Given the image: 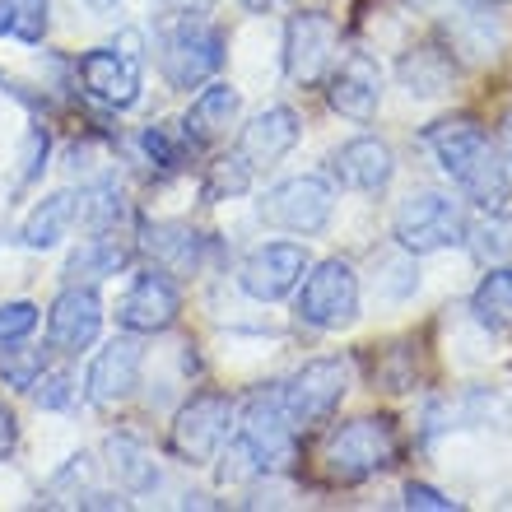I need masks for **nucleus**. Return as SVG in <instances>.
<instances>
[{
    "instance_id": "9",
    "label": "nucleus",
    "mask_w": 512,
    "mask_h": 512,
    "mask_svg": "<svg viewBox=\"0 0 512 512\" xmlns=\"http://www.w3.org/2000/svg\"><path fill=\"white\" fill-rule=\"evenodd\" d=\"M80 84L84 94L98 98L103 108H131L140 98V33H122L117 47H94L80 56Z\"/></svg>"
},
{
    "instance_id": "31",
    "label": "nucleus",
    "mask_w": 512,
    "mask_h": 512,
    "mask_svg": "<svg viewBox=\"0 0 512 512\" xmlns=\"http://www.w3.org/2000/svg\"><path fill=\"white\" fill-rule=\"evenodd\" d=\"M5 364H0V373H5V382H14V387H33V382L42 378V354L38 350H24V345H14V350L0 354Z\"/></svg>"
},
{
    "instance_id": "34",
    "label": "nucleus",
    "mask_w": 512,
    "mask_h": 512,
    "mask_svg": "<svg viewBox=\"0 0 512 512\" xmlns=\"http://www.w3.org/2000/svg\"><path fill=\"white\" fill-rule=\"evenodd\" d=\"M14 438H19V424H14V415L0 405V461L14 452Z\"/></svg>"
},
{
    "instance_id": "24",
    "label": "nucleus",
    "mask_w": 512,
    "mask_h": 512,
    "mask_svg": "<svg viewBox=\"0 0 512 512\" xmlns=\"http://www.w3.org/2000/svg\"><path fill=\"white\" fill-rule=\"evenodd\" d=\"M475 322L489 331H512V266H494L471 294Z\"/></svg>"
},
{
    "instance_id": "5",
    "label": "nucleus",
    "mask_w": 512,
    "mask_h": 512,
    "mask_svg": "<svg viewBox=\"0 0 512 512\" xmlns=\"http://www.w3.org/2000/svg\"><path fill=\"white\" fill-rule=\"evenodd\" d=\"M331 210H336V187L322 173L284 177L280 187H270L256 205L261 224L284 233H322L331 224Z\"/></svg>"
},
{
    "instance_id": "38",
    "label": "nucleus",
    "mask_w": 512,
    "mask_h": 512,
    "mask_svg": "<svg viewBox=\"0 0 512 512\" xmlns=\"http://www.w3.org/2000/svg\"><path fill=\"white\" fill-rule=\"evenodd\" d=\"M405 5H415V10H429V5H438V0H405Z\"/></svg>"
},
{
    "instance_id": "15",
    "label": "nucleus",
    "mask_w": 512,
    "mask_h": 512,
    "mask_svg": "<svg viewBox=\"0 0 512 512\" xmlns=\"http://www.w3.org/2000/svg\"><path fill=\"white\" fill-rule=\"evenodd\" d=\"M326 103L350 122H368L382 103V66L368 52H350L345 61H336L326 75Z\"/></svg>"
},
{
    "instance_id": "20",
    "label": "nucleus",
    "mask_w": 512,
    "mask_h": 512,
    "mask_svg": "<svg viewBox=\"0 0 512 512\" xmlns=\"http://www.w3.org/2000/svg\"><path fill=\"white\" fill-rule=\"evenodd\" d=\"M238 108H243V98H238L233 84H210V89H201V94L191 98L187 117H182V140H191V145H215L219 135H229Z\"/></svg>"
},
{
    "instance_id": "36",
    "label": "nucleus",
    "mask_w": 512,
    "mask_h": 512,
    "mask_svg": "<svg viewBox=\"0 0 512 512\" xmlns=\"http://www.w3.org/2000/svg\"><path fill=\"white\" fill-rule=\"evenodd\" d=\"M94 14H108V10H117V0H84Z\"/></svg>"
},
{
    "instance_id": "18",
    "label": "nucleus",
    "mask_w": 512,
    "mask_h": 512,
    "mask_svg": "<svg viewBox=\"0 0 512 512\" xmlns=\"http://www.w3.org/2000/svg\"><path fill=\"white\" fill-rule=\"evenodd\" d=\"M298 112L294 108H266L256 112L252 122L243 126V135H238V159L247 163V168H270V163H280L289 149L298 145Z\"/></svg>"
},
{
    "instance_id": "40",
    "label": "nucleus",
    "mask_w": 512,
    "mask_h": 512,
    "mask_svg": "<svg viewBox=\"0 0 512 512\" xmlns=\"http://www.w3.org/2000/svg\"><path fill=\"white\" fill-rule=\"evenodd\" d=\"M0 33H5V5H0Z\"/></svg>"
},
{
    "instance_id": "12",
    "label": "nucleus",
    "mask_w": 512,
    "mask_h": 512,
    "mask_svg": "<svg viewBox=\"0 0 512 512\" xmlns=\"http://www.w3.org/2000/svg\"><path fill=\"white\" fill-rule=\"evenodd\" d=\"M303 275H308V252H303V247L266 243L243 261L238 284H243V294H252L256 303H280L284 294H294Z\"/></svg>"
},
{
    "instance_id": "19",
    "label": "nucleus",
    "mask_w": 512,
    "mask_h": 512,
    "mask_svg": "<svg viewBox=\"0 0 512 512\" xmlns=\"http://www.w3.org/2000/svg\"><path fill=\"white\" fill-rule=\"evenodd\" d=\"M140 247L154 261V270L173 275V280H191L205 266V238L187 224H149Z\"/></svg>"
},
{
    "instance_id": "22",
    "label": "nucleus",
    "mask_w": 512,
    "mask_h": 512,
    "mask_svg": "<svg viewBox=\"0 0 512 512\" xmlns=\"http://www.w3.org/2000/svg\"><path fill=\"white\" fill-rule=\"evenodd\" d=\"M84 219V191L75 196V191H56V196H47V201L28 215L24 224V247H33V252H47V247H56L61 238H66L75 224Z\"/></svg>"
},
{
    "instance_id": "8",
    "label": "nucleus",
    "mask_w": 512,
    "mask_h": 512,
    "mask_svg": "<svg viewBox=\"0 0 512 512\" xmlns=\"http://www.w3.org/2000/svg\"><path fill=\"white\" fill-rule=\"evenodd\" d=\"M350 391V364L345 359H312L280 387V401L298 429H317L340 410Z\"/></svg>"
},
{
    "instance_id": "17",
    "label": "nucleus",
    "mask_w": 512,
    "mask_h": 512,
    "mask_svg": "<svg viewBox=\"0 0 512 512\" xmlns=\"http://www.w3.org/2000/svg\"><path fill=\"white\" fill-rule=\"evenodd\" d=\"M331 173L340 177V187L378 196V191H387L391 177H396V154H391V145L378 140V135H359V140H350V145L336 149Z\"/></svg>"
},
{
    "instance_id": "25",
    "label": "nucleus",
    "mask_w": 512,
    "mask_h": 512,
    "mask_svg": "<svg viewBox=\"0 0 512 512\" xmlns=\"http://www.w3.org/2000/svg\"><path fill=\"white\" fill-rule=\"evenodd\" d=\"M401 84L415 98H438L452 84V56L443 47H415L401 61Z\"/></svg>"
},
{
    "instance_id": "2",
    "label": "nucleus",
    "mask_w": 512,
    "mask_h": 512,
    "mask_svg": "<svg viewBox=\"0 0 512 512\" xmlns=\"http://www.w3.org/2000/svg\"><path fill=\"white\" fill-rule=\"evenodd\" d=\"M401 457V438L396 424L382 415H359L350 424H336L322 443V471L336 485H364Z\"/></svg>"
},
{
    "instance_id": "11",
    "label": "nucleus",
    "mask_w": 512,
    "mask_h": 512,
    "mask_svg": "<svg viewBox=\"0 0 512 512\" xmlns=\"http://www.w3.org/2000/svg\"><path fill=\"white\" fill-rule=\"evenodd\" d=\"M340 47L336 19H326L322 10H303L284 28V75L294 84H317L331 75Z\"/></svg>"
},
{
    "instance_id": "29",
    "label": "nucleus",
    "mask_w": 512,
    "mask_h": 512,
    "mask_svg": "<svg viewBox=\"0 0 512 512\" xmlns=\"http://www.w3.org/2000/svg\"><path fill=\"white\" fill-rule=\"evenodd\" d=\"M33 326H38V308L33 303H5L0 308V354L24 345L33 336Z\"/></svg>"
},
{
    "instance_id": "16",
    "label": "nucleus",
    "mask_w": 512,
    "mask_h": 512,
    "mask_svg": "<svg viewBox=\"0 0 512 512\" xmlns=\"http://www.w3.org/2000/svg\"><path fill=\"white\" fill-rule=\"evenodd\" d=\"M140 368H145L140 340H131V336L108 340V345L94 354V364H89V382H84V387H89V401L94 405L126 401V396L140 387Z\"/></svg>"
},
{
    "instance_id": "14",
    "label": "nucleus",
    "mask_w": 512,
    "mask_h": 512,
    "mask_svg": "<svg viewBox=\"0 0 512 512\" xmlns=\"http://www.w3.org/2000/svg\"><path fill=\"white\" fill-rule=\"evenodd\" d=\"M103 331V298L89 289V284H70L61 289L47 312V340H52L56 354H80L89 350Z\"/></svg>"
},
{
    "instance_id": "21",
    "label": "nucleus",
    "mask_w": 512,
    "mask_h": 512,
    "mask_svg": "<svg viewBox=\"0 0 512 512\" xmlns=\"http://www.w3.org/2000/svg\"><path fill=\"white\" fill-rule=\"evenodd\" d=\"M135 256V243L126 238L122 229H94V238L89 243H80L75 252H70L66 261V275L75 284H89V280H103V275H117V270L126 266Z\"/></svg>"
},
{
    "instance_id": "23",
    "label": "nucleus",
    "mask_w": 512,
    "mask_h": 512,
    "mask_svg": "<svg viewBox=\"0 0 512 512\" xmlns=\"http://www.w3.org/2000/svg\"><path fill=\"white\" fill-rule=\"evenodd\" d=\"M108 471L126 494L159 489V461H154V452H149L140 438H131V433H112L108 438Z\"/></svg>"
},
{
    "instance_id": "39",
    "label": "nucleus",
    "mask_w": 512,
    "mask_h": 512,
    "mask_svg": "<svg viewBox=\"0 0 512 512\" xmlns=\"http://www.w3.org/2000/svg\"><path fill=\"white\" fill-rule=\"evenodd\" d=\"M471 5H503V0H471Z\"/></svg>"
},
{
    "instance_id": "26",
    "label": "nucleus",
    "mask_w": 512,
    "mask_h": 512,
    "mask_svg": "<svg viewBox=\"0 0 512 512\" xmlns=\"http://www.w3.org/2000/svg\"><path fill=\"white\" fill-rule=\"evenodd\" d=\"M94 466H89V457H70L61 471L47 480V489H42V503L47 508H80L89 494H94Z\"/></svg>"
},
{
    "instance_id": "1",
    "label": "nucleus",
    "mask_w": 512,
    "mask_h": 512,
    "mask_svg": "<svg viewBox=\"0 0 512 512\" xmlns=\"http://www.w3.org/2000/svg\"><path fill=\"white\" fill-rule=\"evenodd\" d=\"M429 149L438 154L443 173L457 182V191L471 205L489 210V215H503L512 201V177L503 154L494 149V140L485 135V126L475 117H447V122L429 126Z\"/></svg>"
},
{
    "instance_id": "35",
    "label": "nucleus",
    "mask_w": 512,
    "mask_h": 512,
    "mask_svg": "<svg viewBox=\"0 0 512 512\" xmlns=\"http://www.w3.org/2000/svg\"><path fill=\"white\" fill-rule=\"evenodd\" d=\"M503 163L512 168V112H508V122H503Z\"/></svg>"
},
{
    "instance_id": "28",
    "label": "nucleus",
    "mask_w": 512,
    "mask_h": 512,
    "mask_svg": "<svg viewBox=\"0 0 512 512\" xmlns=\"http://www.w3.org/2000/svg\"><path fill=\"white\" fill-rule=\"evenodd\" d=\"M247 182H252V168H247L238 154H233V159L210 163V177H205V201H224V196H238V191H247Z\"/></svg>"
},
{
    "instance_id": "37",
    "label": "nucleus",
    "mask_w": 512,
    "mask_h": 512,
    "mask_svg": "<svg viewBox=\"0 0 512 512\" xmlns=\"http://www.w3.org/2000/svg\"><path fill=\"white\" fill-rule=\"evenodd\" d=\"M270 5H280V0H243V10H270Z\"/></svg>"
},
{
    "instance_id": "33",
    "label": "nucleus",
    "mask_w": 512,
    "mask_h": 512,
    "mask_svg": "<svg viewBox=\"0 0 512 512\" xmlns=\"http://www.w3.org/2000/svg\"><path fill=\"white\" fill-rule=\"evenodd\" d=\"M405 508H424V512H452L457 508V499H447V494H438L433 485H405Z\"/></svg>"
},
{
    "instance_id": "7",
    "label": "nucleus",
    "mask_w": 512,
    "mask_h": 512,
    "mask_svg": "<svg viewBox=\"0 0 512 512\" xmlns=\"http://www.w3.org/2000/svg\"><path fill=\"white\" fill-rule=\"evenodd\" d=\"M298 317L317 331H340V326H350L359 317V275H354L350 261H322V266H312L308 280H298Z\"/></svg>"
},
{
    "instance_id": "27",
    "label": "nucleus",
    "mask_w": 512,
    "mask_h": 512,
    "mask_svg": "<svg viewBox=\"0 0 512 512\" xmlns=\"http://www.w3.org/2000/svg\"><path fill=\"white\" fill-rule=\"evenodd\" d=\"M5 5V28H10L19 42H42L47 33V19H52V5L47 0H0Z\"/></svg>"
},
{
    "instance_id": "4",
    "label": "nucleus",
    "mask_w": 512,
    "mask_h": 512,
    "mask_svg": "<svg viewBox=\"0 0 512 512\" xmlns=\"http://www.w3.org/2000/svg\"><path fill=\"white\" fill-rule=\"evenodd\" d=\"M391 233L401 252L424 256V252H443V247H457L471 238V224L461 215V205L443 191H410L391 219Z\"/></svg>"
},
{
    "instance_id": "13",
    "label": "nucleus",
    "mask_w": 512,
    "mask_h": 512,
    "mask_svg": "<svg viewBox=\"0 0 512 512\" xmlns=\"http://www.w3.org/2000/svg\"><path fill=\"white\" fill-rule=\"evenodd\" d=\"M177 312H182V298H177L173 275L145 270V275H135L131 289H126L122 303H117V322H122L131 336H154V331H168V326L177 322Z\"/></svg>"
},
{
    "instance_id": "3",
    "label": "nucleus",
    "mask_w": 512,
    "mask_h": 512,
    "mask_svg": "<svg viewBox=\"0 0 512 512\" xmlns=\"http://www.w3.org/2000/svg\"><path fill=\"white\" fill-rule=\"evenodd\" d=\"M224 66V33L201 10H177L159 24V70L173 89H196Z\"/></svg>"
},
{
    "instance_id": "10",
    "label": "nucleus",
    "mask_w": 512,
    "mask_h": 512,
    "mask_svg": "<svg viewBox=\"0 0 512 512\" xmlns=\"http://www.w3.org/2000/svg\"><path fill=\"white\" fill-rule=\"evenodd\" d=\"M233 429V401L224 391H196L173 419V452L191 466L219 457V447L229 443Z\"/></svg>"
},
{
    "instance_id": "6",
    "label": "nucleus",
    "mask_w": 512,
    "mask_h": 512,
    "mask_svg": "<svg viewBox=\"0 0 512 512\" xmlns=\"http://www.w3.org/2000/svg\"><path fill=\"white\" fill-rule=\"evenodd\" d=\"M238 438L252 452V461L261 466V475L289 471L298 457V424L289 419L280 401V387L275 391H256L243 410V424H238Z\"/></svg>"
},
{
    "instance_id": "30",
    "label": "nucleus",
    "mask_w": 512,
    "mask_h": 512,
    "mask_svg": "<svg viewBox=\"0 0 512 512\" xmlns=\"http://www.w3.org/2000/svg\"><path fill=\"white\" fill-rule=\"evenodd\" d=\"M33 387H38L33 396H38L42 410H70V405L80 401V387H75V378H70V373H42Z\"/></svg>"
},
{
    "instance_id": "32",
    "label": "nucleus",
    "mask_w": 512,
    "mask_h": 512,
    "mask_svg": "<svg viewBox=\"0 0 512 512\" xmlns=\"http://www.w3.org/2000/svg\"><path fill=\"white\" fill-rule=\"evenodd\" d=\"M140 145H145V154H149V159H154V163H159L163 173H177V168L187 163V149H182V145H173L163 126H145V135H140Z\"/></svg>"
}]
</instances>
